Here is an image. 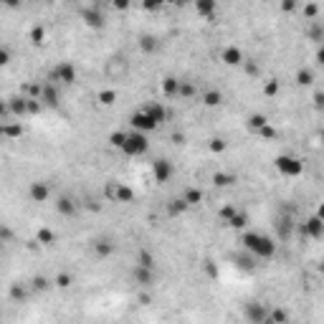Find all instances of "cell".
<instances>
[{
  "label": "cell",
  "mask_w": 324,
  "mask_h": 324,
  "mask_svg": "<svg viewBox=\"0 0 324 324\" xmlns=\"http://www.w3.org/2000/svg\"><path fill=\"white\" fill-rule=\"evenodd\" d=\"M96 99H99V104H104V107H112V104L117 102V91H114V89H102Z\"/></svg>",
  "instance_id": "34"
},
{
  "label": "cell",
  "mask_w": 324,
  "mask_h": 324,
  "mask_svg": "<svg viewBox=\"0 0 324 324\" xmlns=\"http://www.w3.org/2000/svg\"><path fill=\"white\" fill-rule=\"evenodd\" d=\"M241 66L246 69V74H248V76H256V74H258V66H256V61H243Z\"/></svg>",
  "instance_id": "48"
},
{
  "label": "cell",
  "mask_w": 324,
  "mask_h": 324,
  "mask_svg": "<svg viewBox=\"0 0 324 324\" xmlns=\"http://www.w3.org/2000/svg\"><path fill=\"white\" fill-rule=\"evenodd\" d=\"M43 107H48V109H56L58 107V89H56V84H51V81H46L43 86H40V99H38Z\"/></svg>",
  "instance_id": "10"
},
{
  "label": "cell",
  "mask_w": 324,
  "mask_h": 324,
  "mask_svg": "<svg viewBox=\"0 0 324 324\" xmlns=\"http://www.w3.org/2000/svg\"><path fill=\"white\" fill-rule=\"evenodd\" d=\"M162 48V40L157 36H152V33H145V36H139V51L142 53H157Z\"/></svg>",
  "instance_id": "14"
},
{
  "label": "cell",
  "mask_w": 324,
  "mask_h": 324,
  "mask_svg": "<svg viewBox=\"0 0 324 324\" xmlns=\"http://www.w3.org/2000/svg\"><path fill=\"white\" fill-rule=\"evenodd\" d=\"M36 241L43 243V246H53V243H56V233H53L51 228H38V233H36Z\"/></svg>",
  "instance_id": "33"
},
{
  "label": "cell",
  "mask_w": 324,
  "mask_h": 324,
  "mask_svg": "<svg viewBox=\"0 0 324 324\" xmlns=\"http://www.w3.org/2000/svg\"><path fill=\"white\" fill-rule=\"evenodd\" d=\"M152 177H155V183H167V180L172 177V162L155 160L152 162Z\"/></svg>",
  "instance_id": "11"
},
{
  "label": "cell",
  "mask_w": 324,
  "mask_h": 324,
  "mask_svg": "<svg viewBox=\"0 0 324 324\" xmlns=\"http://www.w3.org/2000/svg\"><path fill=\"white\" fill-rule=\"evenodd\" d=\"M48 286H51V281L46 276H33V281H31V289L33 291H46Z\"/></svg>",
  "instance_id": "40"
},
{
  "label": "cell",
  "mask_w": 324,
  "mask_h": 324,
  "mask_svg": "<svg viewBox=\"0 0 324 324\" xmlns=\"http://www.w3.org/2000/svg\"><path fill=\"white\" fill-rule=\"evenodd\" d=\"M137 266H142V269H155V256H152L147 248H142V251L137 253Z\"/></svg>",
  "instance_id": "29"
},
{
  "label": "cell",
  "mask_w": 324,
  "mask_h": 324,
  "mask_svg": "<svg viewBox=\"0 0 324 324\" xmlns=\"http://www.w3.org/2000/svg\"><path fill=\"white\" fill-rule=\"evenodd\" d=\"M241 243H243L246 251H251L253 256H258V258H264V261H269V258L276 256V243L271 241L269 236H264V233L246 231L241 236Z\"/></svg>",
  "instance_id": "1"
},
{
  "label": "cell",
  "mask_w": 324,
  "mask_h": 324,
  "mask_svg": "<svg viewBox=\"0 0 324 324\" xmlns=\"http://www.w3.org/2000/svg\"><path fill=\"white\" fill-rule=\"evenodd\" d=\"M322 91H317V94H314V104H317V107H322Z\"/></svg>",
  "instance_id": "57"
},
{
  "label": "cell",
  "mask_w": 324,
  "mask_h": 324,
  "mask_svg": "<svg viewBox=\"0 0 324 324\" xmlns=\"http://www.w3.org/2000/svg\"><path fill=\"white\" fill-rule=\"evenodd\" d=\"M145 10H162V3H145Z\"/></svg>",
  "instance_id": "55"
},
{
  "label": "cell",
  "mask_w": 324,
  "mask_h": 324,
  "mask_svg": "<svg viewBox=\"0 0 324 324\" xmlns=\"http://www.w3.org/2000/svg\"><path fill=\"white\" fill-rule=\"evenodd\" d=\"M218 215H220V220H223V223H228V220L236 215V208H233V205H223V208L218 210Z\"/></svg>",
  "instance_id": "42"
},
{
  "label": "cell",
  "mask_w": 324,
  "mask_h": 324,
  "mask_svg": "<svg viewBox=\"0 0 324 324\" xmlns=\"http://www.w3.org/2000/svg\"><path fill=\"white\" fill-rule=\"evenodd\" d=\"M10 64V51L5 46H0V66H8Z\"/></svg>",
  "instance_id": "51"
},
{
  "label": "cell",
  "mask_w": 324,
  "mask_h": 324,
  "mask_svg": "<svg viewBox=\"0 0 324 324\" xmlns=\"http://www.w3.org/2000/svg\"><path fill=\"white\" fill-rule=\"evenodd\" d=\"M319 13V5L317 3H309V5H304V15H309V18H314Z\"/></svg>",
  "instance_id": "50"
},
{
  "label": "cell",
  "mask_w": 324,
  "mask_h": 324,
  "mask_svg": "<svg viewBox=\"0 0 324 324\" xmlns=\"http://www.w3.org/2000/svg\"><path fill=\"white\" fill-rule=\"evenodd\" d=\"M8 112L15 117H26L28 114V99L26 96H10L8 99Z\"/></svg>",
  "instance_id": "13"
},
{
  "label": "cell",
  "mask_w": 324,
  "mask_h": 324,
  "mask_svg": "<svg viewBox=\"0 0 324 324\" xmlns=\"http://www.w3.org/2000/svg\"><path fill=\"white\" fill-rule=\"evenodd\" d=\"M134 284H139V286H152V284H155V269L134 266Z\"/></svg>",
  "instance_id": "17"
},
{
  "label": "cell",
  "mask_w": 324,
  "mask_h": 324,
  "mask_svg": "<svg viewBox=\"0 0 324 324\" xmlns=\"http://www.w3.org/2000/svg\"><path fill=\"white\" fill-rule=\"evenodd\" d=\"M228 226H231V228H236V231H243V228L248 226V215L241 213V210H236V215L228 220Z\"/></svg>",
  "instance_id": "35"
},
{
  "label": "cell",
  "mask_w": 324,
  "mask_h": 324,
  "mask_svg": "<svg viewBox=\"0 0 324 324\" xmlns=\"http://www.w3.org/2000/svg\"><path fill=\"white\" fill-rule=\"evenodd\" d=\"M94 253H96L99 258H109V256L114 253V243L109 241V238H99V241L94 243Z\"/></svg>",
  "instance_id": "20"
},
{
  "label": "cell",
  "mask_w": 324,
  "mask_h": 324,
  "mask_svg": "<svg viewBox=\"0 0 324 324\" xmlns=\"http://www.w3.org/2000/svg\"><path fill=\"white\" fill-rule=\"evenodd\" d=\"M236 261H238V266H241V269H246V271H253V269H256V264H253L251 258H243V256H236Z\"/></svg>",
  "instance_id": "47"
},
{
  "label": "cell",
  "mask_w": 324,
  "mask_h": 324,
  "mask_svg": "<svg viewBox=\"0 0 324 324\" xmlns=\"http://www.w3.org/2000/svg\"><path fill=\"white\" fill-rule=\"evenodd\" d=\"M258 134H261L264 139H274V137H276V129H274L271 124H266V127H264V129H261Z\"/></svg>",
  "instance_id": "49"
},
{
  "label": "cell",
  "mask_w": 324,
  "mask_h": 324,
  "mask_svg": "<svg viewBox=\"0 0 324 324\" xmlns=\"http://www.w3.org/2000/svg\"><path fill=\"white\" fill-rule=\"evenodd\" d=\"M312 81H314L312 69H299V71H296V84H299V86H309Z\"/></svg>",
  "instance_id": "36"
},
{
  "label": "cell",
  "mask_w": 324,
  "mask_h": 324,
  "mask_svg": "<svg viewBox=\"0 0 324 324\" xmlns=\"http://www.w3.org/2000/svg\"><path fill=\"white\" fill-rule=\"evenodd\" d=\"M150 150V142L142 132H127V142L121 145V152L127 157H137V155H145Z\"/></svg>",
  "instance_id": "2"
},
{
  "label": "cell",
  "mask_w": 324,
  "mask_h": 324,
  "mask_svg": "<svg viewBox=\"0 0 324 324\" xmlns=\"http://www.w3.org/2000/svg\"><path fill=\"white\" fill-rule=\"evenodd\" d=\"M246 124H248V129H251V132H256V134H258V132L269 124V117H266V114H261V112H256V114H251V117H248Z\"/></svg>",
  "instance_id": "22"
},
{
  "label": "cell",
  "mask_w": 324,
  "mask_h": 324,
  "mask_svg": "<svg viewBox=\"0 0 324 324\" xmlns=\"http://www.w3.org/2000/svg\"><path fill=\"white\" fill-rule=\"evenodd\" d=\"M145 112L150 114V119L155 121L157 127H160L162 121H167V109L162 107L160 102H152V104H147V107H145Z\"/></svg>",
  "instance_id": "16"
},
{
  "label": "cell",
  "mask_w": 324,
  "mask_h": 324,
  "mask_svg": "<svg viewBox=\"0 0 324 324\" xmlns=\"http://www.w3.org/2000/svg\"><path fill=\"white\" fill-rule=\"evenodd\" d=\"M243 317L251 324H271V319H269V307L264 301H246L243 304Z\"/></svg>",
  "instance_id": "3"
},
{
  "label": "cell",
  "mask_w": 324,
  "mask_h": 324,
  "mask_svg": "<svg viewBox=\"0 0 324 324\" xmlns=\"http://www.w3.org/2000/svg\"><path fill=\"white\" fill-rule=\"evenodd\" d=\"M185 210H188V205H185L183 198H172V200L167 202V213H170V215H183Z\"/></svg>",
  "instance_id": "32"
},
{
  "label": "cell",
  "mask_w": 324,
  "mask_h": 324,
  "mask_svg": "<svg viewBox=\"0 0 324 324\" xmlns=\"http://www.w3.org/2000/svg\"><path fill=\"white\" fill-rule=\"evenodd\" d=\"M180 198L185 200V205H188V208H193V205H200V202H202V190H198V188H185Z\"/></svg>",
  "instance_id": "21"
},
{
  "label": "cell",
  "mask_w": 324,
  "mask_h": 324,
  "mask_svg": "<svg viewBox=\"0 0 324 324\" xmlns=\"http://www.w3.org/2000/svg\"><path fill=\"white\" fill-rule=\"evenodd\" d=\"M276 170L286 177H296V175L304 172V162L299 157H294V155H279L276 157Z\"/></svg>",
  "instance_id": "5"
},
{
  "label": "cell",
  "mask_w": 324,
  "mask_h": 324,
  "mask_svg": "<svg viewBox=\"0 0 324 324\" xmlns=\"http://www.w3.org/2000/svg\"><path fill=\"white\" fill-rule=\"evenodd\" d=\"M43 40H46V31H43L40 26H33V28H31V43H33V46H40Z\"/></svg>",
  "instance_id": "39"
},
{
  "label": "cell",
  "mask_w": 324,
  "mask_h": 324,
  "mask_svg": "<svg viewBox=\"0 0 324 324\" xmlns=\"http://www.w3.org/2000/svg\"><path fill=\"white\" fill-rule=\"evenodd\" d=\"M10 241H13V231L8 226H0V243L5 246V243H10Z\"/></svg>",
  "instance_id": "45"
},
{
  "label": "cell",
  "mask_w": 324,
  "mask_h": 324,
  "mask_svg": "<svg viewBox=\"0 0 324 324\" xmlns=\"http://www.w3.org/2000/svg\"><path fill=\"white\" fill-rule=\"evenodd\" d=\"M3 248H5V246H3V243H0V256H3Z\"/></svg>",
  "instance_id": "58"
},
{
  "label": "cell",
  "mask_w": 324,
  "mask_h": 324,
  "mask_svg": "<svg viewBox=\"0 0 324 324\" xmlns=\"http://www.w3.org/2000/svg\"><path fill=\"white\" fill-rule=\"evenodd\" d=\"M301 236H309V238H322L324 236V220L322 215H312L307 223H301Z\"/></svg>",
  "instance_id": "9"
},
{
  "label": "cell",
  "mask_w": 324,
  "mask_h": 324,
  "mask_svg": "<svg viewBox=\"0 0 324 324\" xmlns=\"http://www.w3.org/2000/svg\"><path fill=\"white\" fill-rule=\"evenodd\" d=\"M220 58H223L226 66H241L243 61H246V56H243V51L238 46H226L220 51Z\"/></svg>",
  "instance_id": "12"
},
{
  "label": "cell",
  "mask_w": 324,
  "mask_h": 324,
  "mask_svg": "<svg viewBox=\"0 0 324 324\" xmlns=\"http://www.w3.org/2000/svg\"><path fill=\"white\" fill-rule=\"evenodd\" d=\"M269 319H271V324H286L289 322V312L284 307H274V309H269Z\"/></svg>",
  "instance_id": "28"
},
{
  "label": "cell",
  "mask_w": 324,
  "mask_h": 324,
  "mask_svg": "<svg viewBox=\"0 0 324 324\" xmlns=\"http://www.w3.org/2000/svg\"><path fill=\"white\" fill-rule=\"evenodd\" d=\"M124 142H127V132L117 129V132H112V134H109V145H112V147L121 150V145H124Z\"/></svg>",
  "instance_id": "37"
},
{
  "label": "cell",
  "mask_w": 324,
  "mask_h": 324,
  "mask_svg": "<svg viewBox=\"0 0 324 324\" xmlns=\"http://www.w3.org/2000/svg\"><path fill=\"white\" fill-rule=\"evenodd\" d=\"M53 81H61V84H66V86H71L74 81H76V69H74V64H69V61H61L53 71H51V84Z\"/></svg>",
  "instance_id": "7"
},
{
  "label": "cell",
  "mask_w": 324,
  "mask_h": 324,
  "mask_svg": "<svg viewBox=\"0 0 324 324\" xmlns=\"http://www.w3.org/2000/svg\"><path fill=\"white\" fill-rule=\"evenodd\" d=\"M114 8H117V10H127V8H129V3H127V0H117V3H114Z\"/></svg>",
  "instance_id": "56"
},
{
  "label": "cell",
  "mask_w": 324,
  "mask_h": 324,
  "mask_svg": "<svg viewBox=\"0 0 324 324\" xmlns=\"http://www.w3.org/2000/svg\"><path fill=\"white\" fill-rule=\"evenodd\" d=\"M56 213L64 215V218H71V215L76 213V202H74V198H69V195H58V200H56Z\"/></svg>",
  "instance_id": "15"
},
{
  "label": "cell",
  "mask_w": 324,
  "mask_h": 324,
  "mask_svg": "<svg viewBox=\"0 0 324 324\" xmlns=\"http://www.w3.org/2000/svg\"><path fill=\"white\" fill-rule=\"evenodd\" d=\"M104 198H107V200H114V202H132L134 200V190L112 180V183H107V188H104Z\"/></svg>",
  "instance_id": "4"
},
{
  "label": "cell",
  "mask_w": 324,
  "mask_h": 324,
  "mask_svg": "<svg viewBox=\"0 0 324 324\" xmlns=\"http://www.w3.org/2000/svg\"><path fill=\"white\" fill-rule=\"evenodd\" d=\"M53 284H56V286H58V289H69V286H71V284H74V276H71V274H66V271H64V274H58V276H56V279H53Z\"/></svg>",
  "instance_id": "38"
},
{
  "label": "cell",
  "mask_w": 324,
  "mask_h": 324,
  "mask_svg": "<svg viewBox=\"0 0 324 324\" xmlns=\"http://www.w3.org/2000/svg\"><path fill=\"white\" fill-rule=\"evenodd\" d=\"M202 271H205L210 279H218V266H215V261H210V258L202 261Z\"/></svg>",
  "instance_id": "43"
},
{
  "label": "cell",
  "mask_w": 324,
  "mask_h": 324,
  "mask_svg": "<svg viewBox=\"0 0 324 324\" xmlns=\"http://www.w3.org/2000/svg\"><path fill=\"white\" fill-rule=\"evenodd\" d=\"M8 294H10V299H13V301H26V299H28V289H26L21 281L10 284V291H8Z\"/></svg>",
  "instance_id": "27"
},
{
  "label": "cell",
  "mask_w": 324,
  "mask_h": 324,
  "mask_svg": "<svg viewBox=\"0 0 324 324\" xmlns=\"http://www.w3.org/2000/svg\"><path fill=\"white\" fill-rule=\"evenodd\" d=\"M264 94H266V96H276V94H279V81L276 79L266 81V84H264Z\"/></svg>",
  "instance_id": "41"
},
{
  "label": "cell",
  "mask_w": 324,
  "mask_h": 324,
  "mask_svg": "<svg viewBox=\"0 0 324 324\" xmlns=\"http://www.w3.org/2000/svg\"><path fill=\"white\" fill-rule=\"evenodd\" d=\"M202 104L210 107V109L220 107V104H223V91H218V89H205V91H202Z\"/></svg>",
  "instance_id": "19"
},
{
  "label": "cell",
  "mask_w": 324,
  "mask_h": 324,
  "mask_svg": "<svg viewBox=\"0 0 324 324\" xmlns=\"http://www.w3.org/2000/svg\"><path fill=\"white\" fill-rule=\"evenodd\" d=\"M177 86H180L177 76H165L162 79V94L165 96H177Z\"/></svg>",
  "instance_id": "24"
},
{
  "label": "cell",
  "mask_w": 324,
  "mask_h": 324,
  "mask_svg": "<svg viewBox=\"0 0 324 324\" xmlns=\"http://www.w3.org/2000/svg\"><path fill=\"white\" fill-rule=\"evenodd\" d=\"M5 139H18V137H23V127H21V121H13V124H8L5 121V134H3Z\"/></svg>",
  "instance_id": "30"
},
{
  "label": "cell",
  "mask_w": 324,
  "mask_h": 324,
  "mask_svg": "<svg viewBox=\"0 0 324 324\" xmlns=\"http://www.w3.org/2000/svg\"><path fill=\"white\" fill-rule=\"evenodd\" d=\"M8 117V102H0V121Z\"/></svg>",
  "instance_id": "54"
},
{
  "label": "cell",
  "mask_w": 324,
  "mask_h": 324,
  "mask_svg": "<svg viewBox=\"0 0 324 324\" xmlns=\"http://www.w3.org/2000/svg\"><path fill=\"white\" fill-rule=\"evenodd\" d=\"M195 94H198V89H195V84H193V81H183V79H180L177 96H183V99H193Z\"/></svg>",
  "instance_id": "26"
},
{
  "label": "cell",
  "mask_w": 324,
  "mask_h": 324,
  "mask_svg": "<svg viewBox=\"0 0 324 324\" xmlns=\"http://www.w3.org/2000/svg\"><path fill=\"white\" fill-rule=\"evenodd\" d=\"M79 15L89 28H104V26H107L104 13H102V8H99L96 3H94V5H84V8H79Z\"/></svg>",
  "instance_id": "6"
},
{
  "label": "cell",
  "mask_w": 324,
  "mask_h": 324,
  "mask_svg": "<svg viewBox=\"0 0 324 324\" xmlns=\"http://www.w3.org/2000/svg\"><path fill=\"white\" fill-rule=\"evenodd\" d=\"M226 150V142L220 139V137H215V139H210V152H215V155H220Z\"/></svg>",
  "instance_id": "44"
},
{
  "label": "cell",
  "mask_w": 324,
  "mask_h": 324,
  "mask_svg": "<svg viewBox=\"0 0 324 324\" xmlns=\"http://www.w3.org/2000/svg\"><path fill=\"white\" fill-rule=\"evenodd\" d=\"M236 183V175H231V172H215L213 175V185L215 188H231Z\"/></svg>",
  "instance_id": "25"
},
{
  "label": "cell",
  "mask_w": 324,
  "mask_h": 324,
  "mask_svg": "<svg viewBox=\"0 0 324 324\" xmlns=\"http://www.w3.org/2000/svg\"><path fill=\"white\" fill-rule=\"evenodd\" d=\"M309 36H312V38H314V40H322V36H324V28H322V26H319V23H317V26H312V31H309Z\"/></svg>",
  "instance_id": "52"
},
{
  "label": "cell",
  "mask_w": 324,
  "mask_h": 324,
  "mask_svg": "<svg viewBox=\"0 0 324 324\" xmlns=\"http://www.w3.org/2000/svg\"><path fill=\"white\" fill-rule=\"evenodd\" d=\"M129 124H132V132H142V134H147V132L157 129V124H155V121L150 119V114H147L145 109L134 112V114L129 117Z\"/></svg>",
  "instance_id": "8"
},
{
  "label": "cell",
  "mask_w": 324,
  "mask_h": 324,
  "mask_svg": "<svg viewBox=\"0 0 324 324\" xmlns=\"http://www.w3.org/2000/svg\"><path fill=\"white\" fill-rule=\"evenodd\" d=\"M40 109H43V104H40L38 99H28V114H40Z\"/></svg>",
  "instance_id": "46"
},
{
  "label": "cell",
  "mask_w": 324,
  "mask_h": 324,
  "mask_svg": "<svg viewBox=\"0 0 324 324\" xmlns=\"http://www.w3.org/2000/svg\"><path fill=\"white\" fill-rule=\"evenodd\" d=\"M291 228H294V220H291V215H284L276 220V233H279V238H289L291 236Z\"/></svg>",
  "instance_id": "23"
},
{
  "label": "cell",
  "mask_w": 324,
  "mask_h": 324,
  "mask_svg": "<svg viewBox=\"0 0 324 324\" xmlns=\"http://www.w3.org/2000/svg\"><path fill=\"white\" fill-rule=\"evenodd\" d=\"M195 10L200 13L202 18H213V13H215V3H213V0H200V3H195Z\"/></svg>",
  "instance_id": "31"
},
{
  "label": "cell",
  "mask_w": 324,
  "mask_h": 324,
  "mask_svg": "<svg viewBox=\"0 0 324 324\" xmlns=\"http://www.w3.org/2000/svg\"><path fill=\"white\" fill-rule=\"evenodd\" d=\"M28 195H31V200H33V202H46V200H48V185H46V183H40V180L31 183Z\"/></svg>",
  "instance_id": "18"
},
{
  "label": "cell",
  "mask_w": 324,
  "mask_h": 324,
  "mask_svg": "<svg viewBox=\"0 0 324 324\" xmlns=\"http://www.w3.org/2000/svg\"><path fill=\"white\" fill-rule=\"evenodd\" d=\"M281 10H284V13H291V10H296V3H294V0H289V3H281Z\"/></svg>",
  "instance_id": "53"
}]
</instances>
